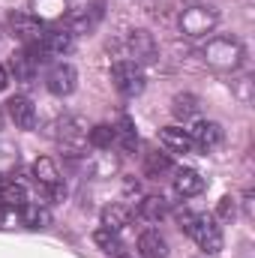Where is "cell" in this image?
<instances>
[{
    "instance_id": "6da1fadb",
    "label": "cell",
    "mask_w": 255,
    "mask_h": 258,
    "mask_svg": "<svg viewBox=\"0 0 255 258\" xmlns=\"http://www.w3.org/2000/svg\"><path fill=\"white\" fill-rule=\"evenodd\" d=\"M177 222H180V228L189 234L192 240L198 243V249L204 252V255H216V252H222V228L216 225V219L213 216H207V213H192V210H180L177 213Z\"/></svg>"
},
{
    "instance_id": "7a4b0ae2",
    "label": "cell",
    "mask_w": 255,
    "mask_h": 258,
    "mask_svg": "<svg viewBox=\"0 0 255 258\" xmlns=\"http://www.w3.org/2000/svg\"><path fill=\"white\" fill-rule=\"evenodd\" d=\"M201 57L216 72H237L246 54H243V42L237 36H210L201 45Z\"/></svg>"
},
{
    "instance_id": "3957f363",
    "label": "cell",
    "mask_w": 255,
    "mask_h": 258,
    "mask_svg": "<svg viewBox=\"0 0 255 258\" xmlns=\"http://www.w3.org/2000/svg\"><path fill=\"white\" fill-rule=\"evenodd\" d=\"M219 24V12L210 3H192L180 12V33L186 39H204Z\"/></svg>"
},
{
    "instance_id": "277c9868",
    "label": "cell",
    "mask_w": 255,
    "mask_h": 258,
    "mask_svg": "<svg viewBox=\"0 0 255 258\" xmlns=\"http://www.w3.org/2000/svg\"><path fill=\"white\" fill-rule=\"evenodd\" d=\"M33 180H36V186L48 195L51 201H63L66 186H63V177H60L57 165H54V159L39 156V159L33 162Z\"/></svg>"
},
{
    "instance_id": "5b68a950",
    "label": "cell",
    "mask_w": 255,
    "mask_h": 258,
    "mask_svg": "<svg viewBox=\"0 0 255 258\" xmlns=\"http://www.w3.org/2000/svg\"><path fill=\"white\" fill-rule=\"evenodd\" d=\"M111 81H114V87H117V93L120 96H138L141 90H144V69L138 63H132V60H117V63L111 66Z\"/></svg>"
},
{
    "instance_id": "8992f818",
    "label": "cell",
    "mask_w": 255,
    "mask_h": 258,
    "mask_svg": "<svg viewBox=\"0 0 255 258\" xmlns=\"http://www.w3.org/2000/svg\"><path fill=\"white\" fill-rule=\"evenodd\" d=\"M102 15H105V0H93V3H87V6H81V9L66 12V18L60 21V24L78 36V33H90V30H96V24L102 21Z\"/></svg>"
},
{
    "instance_id": "52a82bcc",
    "label": "cell",
    "mask_w": 255,
    "mask_h": 258,
    "mask_svg": "<svg viewBox=\"0 0 255 258\" xmlns=\"http://www.w3.org/2000/svg\"><path fill=\"white\" fill-rule=\"evenodd\" d=\"M57 144L63 147L69 156H78V150H81V144L87 141V123L78 117V114H66V117H60L57 120Z\"/></svg>"
},
{
    "instance_id": "ba28073f",
    "label": "cell",
    "mask_w": 255,
    "mask_h": 258,
    "mask_svg": "<svg viewBox=\"0 0 255 258\" xmlns=\"http://www.w3.org/2000/svg\"><path fill=\"white\" fill-rule=\"evenodd\" d=\"M9 30H12V36L21 39L24 45H33V42L42 39L45 24H42L33 12H12V15H9Z\"/></svg>"
},
{
    "instance_id": "9c48e42d",
    "label": "cell",
    "mask_w": 255,
    "mask_h": 258,
    "mask_svg": "<svg viewBox=\"0 0 255 258\" xmlns=\"http://www.w3.org/2000/svg\"><path fill=\"white\" fill-rule=\"evenodd\" d=\"M126 51H129V60L138 63V66L153 63L156 54H159L156 39H153V33H147V30H132V33H129L126 36Z\"/></svg>"
},
{
    "instance_id": "30bf717a",
    "label": "cell",
    "mask_w": 255,
    "mask_h": 258,
    "mask_svg": "<svg viewBox=\"0 0 255 258\" xmlns=\"http://www.w3.org/2000/svg\"><path fill=\"white\" fill-rule=\"evenodd\" d=\"M75 84H78V72H75L72 63H63V60L54 63L45 75V87H48L51 96H69L75 90Z\"/></svg>"
},
{
    "instance_id": "8fae6325",
    "label": "cell",
    "mask_w": 255,
    "mask_h": 258,
    "mask_svg": "<svg viewBox=\"0 0 255 258\" xmlns=\"http://www.w3.org/2000/svg\"><path fill=\"white\" fill-rule=\"evenodd\" d=\"M39 45L45 48V54H66V51H72V45H75V33L72 30H66L63 24H54V27H45V33H42V39H39Z\"/></svg>"
},
{
    "instance_id": "7c38bea8",
    "label": "cell",
    "mask_w": 255,
    "mask_h": 258,
    "mask_svg": "<svg viewBox=\"0 0 255 258\" xmlns=\"http://www.w3.org/2000/svg\"><path fill=\"white\" fill-rule=\"evenodd\" d=\"M6 114L18 129H36V105L27 96H12L6 102Z\"/></svg>"
},
{
    "instance_id": "4fadbf2b",
    "label": "cell",
    "mask_w": 255,
    "mask_h": 258,
    "mask_svg": "<svg viewBox=\"0 0 255 258\" xmlns=\"http://www.w3.org/2000/svg\"><path fill=\"white\" fill-rule=\"evenodd\" d=\"M189 135H192V141H195V150H213V147L222 144V126L216 120H198V123H192Z\"/></svg>"
},
{
    "instance_id": "5bb4252c",
    "label": "cell",
    "mask_w": 255,
    "mask_h": 258,
    "mask_svg": "<svg viewBox=\"0 0 255 258\" xmlns=\"http://www.w3.org/2000/svg\"><path fill=\"white\" fill-rule=\"evenodd\" d=\"M159 141L168 153H192L195 150V141H192L189 129L183 126H162L159 129Z\"/></svg>"
},
{
    "instance_id": "9a60e30c",
    "label": "cell",
    "mask_w": 255,
    "mask_h": 258,
    "mask_svg": "<svg viewBox=\"0 0 255 258\" xmlns=\"http://www.w3.org/2000/svg\"><path fill=\"white\" fill-rule=\"evenodd\" d=\"M138 255L141 258H165L168 255V243L156 228H147L138 234Z\"/></svg>"
},
{
    "instance_id": "2e32d148",
    "label": "cell",
    "mask_w": 255,
    "mask_h": 258,
    "mask_svg": "<svg viewBox=\"0 0 255 258\" xmlns=\"http://www.w3.org/2000/svg\"><path fill=\"white\" fill-rule=\"evenodd\" d=\"M204 189V177L195 171V168H180L177 177H174V192L183 195V198H195V195Z\"/></svg>"
},
{
    "instance_id": "e0dca14e",
    "label": "cell",
    "mask_w": 255,
    "mask_h": 258,
    "mask_svg": "<svg viewBox=\"0 0 255 258\" xmlns=\"http://www.w3.org/2000/svg\"><path fill=\"white\" fill-rule=\"evenodd\" d=\"M33 15L45 24V21H63L66 18V0H30Z\"/></svg>"
},
{
    "instance_id": "ac0fdd59",
    "label": "cell",
    "mask_w": 255,
    "mask_h": 258,
    "mask_svg": "<svg viewBox=\"0 0 255 258\" xmlns=\"http://www.w3.org/2000/svg\"><path fill=\"white\" fill-rule=\"evenodd\" d=\"M114 144H120L123 153H132L138 147V132H135V123L129 114H120V120L114 126Z\"/></svg>"
},
{
    "instance_id": "d6986e66",
    "label": "cell",
    "mask_w": 255,
    "mask_h": 258,
    "mask_svg": "<svg viewBox=\"0 0 255 258\" xmlns=\"http://www.w3.org/2000/svg\"><path fill=\"white\" fill-rule=\"evenodd\" d=\"M198 111H201V102H198V96L195 93H177L174 99H171V114L177 117V120H192V117H198Z\"/></svg>"
},
{
    "instance_id": "ffe728a7",
    "label": "cell",
    "mask_w": 255,
    "mask_h": 258,
    "mask_svg": "<svg viewBox=\"0 0 255 258\" xmlns=\"http://www.w3.org/2000/svg\"><path fill=\"white\" fill-rule=\"evenodd\" d=\"M18 213H21V222H24L27 228H45V225L51 222L48 207H42L39 201H27V204H21Z\"/></svg>"
},
{
    "instance_id": "44dd1931",
    "label": "cell",
    "mask_w": 255,
    "mask_h": 258,
    "mask_svg": "<svg viewBox=\"0 0 255 258\" xmlns=\"http://www.w3.org/2000/svg\"><path fill=\"white\" fill-rule=\"evenodd\" d=\"M138 216L147 219V222H159L162 216H168V201L162 195H147L138 204Z\"/></svg>"
},
{
    "instance_id": "7402d4cb",
    "label": "cell",
    "mask_w": 255,
    "mask_h": 258,
    "mask_svg": "<svg viewBox=\"0 0 255 258\" xmlns=\"http://www.w3.org/2000/svg\"><path fill=\"white\" fill-rule=\"evenodd\" d=\"M129 219H132V210H129L126 204H108V207L102 210V228H108V231L126 228Z\"/></svg>"
},
{
    "instance_id": "603a6c76",
    "label": "cell",
    "mask_w": 255,
    "mask_h": 258,
    "mask_svg": "<svg viewBox=\"0 0 255 258\" xmlns=\"http://www.w3.org/2000/svg\"><path fill=\"white\" fill-rule=\"evenodd\" d=\"M21 204H27V192H24V186H21L18 180H3V186H0V207H6V210H18Z\"/></svg>"
},
{
    "instance_id": "cb8c5ba5",
    "label": "cell",
    "mask_w": 255,
    "mask_h": 258,
    "mask_svg": "<svg viewBox=\"0 0 255 258\" xmlns=\"http://www.w3.org/2000/svg\"><path fill=\"white\" fill-rule=\"evenodd\" d=\"M171 168V156L168 153H159V150H150L144 153V174L147 177H159L162 171Z\"/></svg>"
},
{
    "instance_id": "d4e9b609",
    "label": "cell",
    "mask_w": 255,
    "mask_h": 258,
    "mask_svg": "<svg viewBox=\"0 0 255 258\" xmlns=\"http://www.w3.org/2000/svg\"><path fill=\"white\" fill-rule=\"evenodd\" d=\"M93 240H96V246L102 249V252H108V255H123V243H120V237H117V231H108V228H99L96 234H93Z\"/></svg>"
},
{
    "instance_id": "484cf974",
    "label": "cell",
    "mask_w": 255,
    "mask_h": 258,
    "mask_svg": "<svg viewBox=\"0 0 255 258\" xmlns=\"http://www.w3.org/2000/svg\"><path fill=\"white\" fill-rule=\"evenodd\" d=\"M87 141H90L96 150H108V147L114 144V126H108V123L93 126L90 132H87Z\"/></svg>"
},
{
    "instance_id": "4316f807",
    "label": "cell",
    "mask_w": 255,
    "mask_h": 258,
    "mask_svg": "<svg viewBox=\"0 0 255 258\" xmlns=\"http://www.w3.org/2000/svg\"><path fill=\"white\" fill-rule=\"evenodd\" d=\"M216 216H219V219H234V216H237V201H234L231 195H225V198H219V207H216Z\"/></svg>"
},
{
    "instance_id": "83f0119b",
    "label": "cell",
    "mask_w": 255,
    "mask_h": 258,
    "mask_svg": "<svg viewBox=\"0 0 255 258\" xmlns=\"http://www.w3.org/2000/svg\"><path fill=\"white\" fill-rule=\"evenodd\" d=\"M6 84H9V75H6V69L0 66V90H6Z\"/></svg>"
},
{
    "instance_id": "f1b7e54d",
    "label": "cell",
    "mask_w": 255,
    "mask_h": 258,
    "mask_svg": "<svg viewBox=\"0 0 255 258\" xmlns=\"http://www.w3.org/2000/svg\"><path fill=\"white\" fill-rule=\"evenodd\" d=\"M0 129H3V108H0Z\"/></svg>"
},
{
    "instance_id": "f546056e",
    "label": "cell",
    "mask_w": 255,
    "mask_h": 258,
    "mask_svg": "<svg viewBox=\"0 0 255 258\" xmlns=\"http://www.w3.org/2000/svg\"><path fill=\"white\" fill-rule=\"evenodd\" d=\"M0 186H3V174H0Z\"/></svg>"
}]
</instances>
